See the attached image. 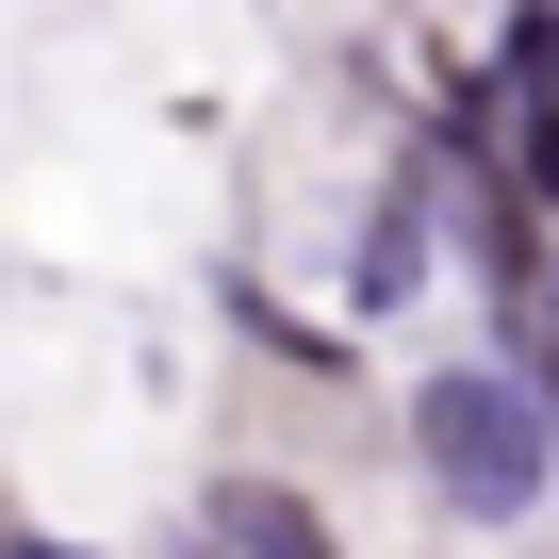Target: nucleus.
<instances>
[{"label":"nucleus","mask_w":559,"mask_h":559,"mask_svg":"<svg viewBox=\"0 0 559 559\" xmlns=\"http://www.w3.org/2000/svg\"><path fill=\"white\" fill-rule=\"evenodd\" d=\"M412 461H428V493L461 526H526L559 493V428H543L526 362H428L412 379Z\"/></svg>","instance_id":"f257e3e1"},{"label":"nucleus","mask_w":559,"mask_h":559,"mask_svg":"<svg viewBox=\"0 0 559 559\" xmlns=\"http://www.w3.org/2000/svg\"><path fill=\"white\" fill-rule=\"evenodd\" d=\"M428 263H444V181H428V165H395V181L362 198V247H346V313H395Z\"/></svg>","instance_id":"f03ea898"},{"label":"nucleus","mask_w":559,"mask_h":559,"mask_svg":"<svg viewBox=\"0 0 559 559\" xmlns=\"http://www.w3.org/2000/svg\"><path fill=\"white\" fill-rule=\"evenodd\" d=\"M198 543H214V559H346V543H330V510H313L297 477H214Z\"/></svg>","instance_id":"7ed1b4c3"},{"label":"nucleus","mask_w":559,"mask_h":559,"mask_svg":"<svg viewBox=\"0 0 559 559\" xmlns=\"http://www.w3.org/2000/svg\"><path fill=\"white\" fill-rule=\"evenodd\" d=\"M0 559H83V543H50V526H0Z\"/></svg>","instance_id":"20e7f679"}]
</instances>
